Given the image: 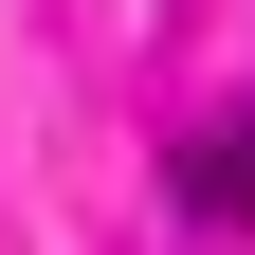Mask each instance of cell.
Masks as SVG:
<instances>
[{
    "mask_svg": "<svg viewBox=\"0 0 255 255\" xmlns=\"http://www.w3.org/2000/svg\"><path fill=\"white\" fill-rule=\"evenodd\" d=\"M182 219H255V110H219L182 146Z\"/></svg>",
    "mask_w": 255,
    "mask_h": 255,
    "instance_id": "cell-1",
    "label": "cell"
}]
</instances>
